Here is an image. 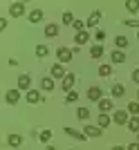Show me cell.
<instances>
[{
    "label": "cell",
    "mask_w": 139,
    "mask_h": 150,
    "mask_svg": "<svg viewBox=\"0 0 139 150\" xmlns=\"http://www.w3.org/2000/svg\"><path fill=\"white\" fill-rule=\"evenodd\" d=\"M63 25H74V16H72V11L63 13Z\"/></svg>",
    "instance_id": "31"
},
{
    "label": "cell",
    "mask_w": 139,
    "mask_h": 150,
    "mask_svg": "<svg viewBox=\"0 0 139 150\" xmlns=\"http://www.w3.org/2000/svg\"><path fill=\"white\" fill-rule=\"evenodd\" d=\"M43 9H34L32 13H29V23H40V20H43Z\"/></svg>",
    "instance_id": "20"
},
{
    "label": "cell",
    "mask_w": 139,
    "mask_h": 150,
    "mask_svg": "<svg viewBox=\"0 0 139 150\" xmlns=\"http://www.w3.org/2000/svg\"><path fill=\"white\" fill-rule=\"evenodd\" d=\"M47 54H50V47H47V45H36V56L38 58H45Z\"/></svg>",
    "instance_id": "27"
},
{
    "label": "cell",
    "mask_w": 139,
    "mask_h": 150,
    "mask_svg": "<svg viewBox=\"0 0 139 150\" xmlns=\"http://www.w3.org/2000/svg\"><path fill=\"white\" fill-rule=\"evenodd\" d=\"M137 101H139V92H137Z\"/></svg>",
    "instance_id": "40"
},
{
    "label": "cell",
    "mask_w": 139,
    "mask_h": 150,
    "mask_svg": "<svg viewBox=\"0 0 139 150\" xmlns=\"http://www.w3.org/2000/svg\"><path fill=\"white\" fill-rule=\"evenodd\" d=\"M76 119L88 121L90 119V110H88V108H79V110H76Z\"/></svg>",
    "instance_id": "25"
},
{
    "label": "cell",
    "mask_w": 139,
    "mask_h": 150,
    "mask_svg": "<svg viewBox=\"0 0 139 150\" xmlns=\"http://www.w3.org/2000/svg\"><path fill=\"white\" fill-rule=\"evenodd\" d=\"M23 13H25V2H11V7H9V16L18 18V16H23Z\"/></svg>",
    "instance_id": "3"
},
{
    "label": "cell",
    "mask_w": 139,
    "mask_h": 150,
    "mask_svg": "<svg viewBox=\"0 0 139 150\" xmlns=\"http://www.w3.org/2000/svg\"><path fill=\"white\" fill-rule=\"evenodd\" d=\"M110 61H112V63H123V61H126V54H123L121 50H114L112 54H110Z\"/></svg>",
    "instance_id": "17"
},
{
    "label": "cell",
    "mask_w": 139,
    "mask_h": 150,
    "mask_svg": "<svg viewBox=\"0 0 139 150\" xmlns=\"http://www.w3.org/2000/svg\"><path fill=\"white\" fill-rule=\"evenodd\" d=\"M99 110H101L103 114H108L110 110H112V99H101L99 101Z\"/></svg>",
    "instance_id": "15"
},
{
    "label": "cell",
    "mask_w": 139,
    "mask_h": 150,
    "mask_svg": "<svg viewBox=\"0 0 139 150\" xmlns=\"http://www.w3.org/2000/svg\"><path fill=\"white\" fill-rule=\"evenodd\" d=\"M83 134H85V137H101V128H99V125H85Z\"/></svg>",
    "instance_id": "10"
},
{
    "label": "cell",
    "mask_w": 139,
    "mask_h": 150,
    "mask_svg": "<svg viewBox=\"0 0 139 150\" xmlns=\"http://www.w3.org/2000/svg\"><path fill=\"white\" fill-rule=\"evenodd\" d=\"M126 150H139V141H137V144H130Z\"/></svg>",
    "instance_id": "37"
},
{
    "label": "cell",
    "mask_w": 139,
    "mask_h": 150,
    "mask_svg": "<svg viewBox=\"0 0 139 150\" xmlns=\"http://www.w3.org/2000/svg\"><path fill=\"white\" fill-rule=\"evenodd\" d=\"M27 103H32V105H36V103H43V96H40V92H38V90H29V92H27Z\"/></svg>",
    "instance_id": "5"
},
{
    "label": "cell",
    "mask_w": 139,
    "mask_h": 150,
    "mask_svg": "<svg viewBox=\"0 0 139 150\" xmlns=\"http://www.w3.org/2000/svg\"><path fill=\"white\" fill-rule=\"evenodd\" d=\"M47 150H56V148H54V146H47Z\"/></svg>",
    "instance_id": "39"
},
{
    "label": "cell",
    "mask_w": 139,
    "mask_h": 150,
    "mask_svg": "<svg viewBox=\"0 0 139 150\" xmlns=\"http://www.w3.org/2000/svg\"><path fill=\"white\" fill-rule=\"evenodd\" d=\"M126 9L130 13H137L139 11V0H126Z\"/></svg>",
    "instance_id": "23"
},
{
    "label": "cell",
    "mask_w": 139,
    "mask_h": 150,
    "mask_svg": "<svg viewBox=\"0 0 139 150\" xmlns=\"http://www.w3.org/2000/svg\"><path fill=\"white\" fill-rule=\"evenodd\" d=\"M126 94V88L121 85V83H114L112 85V96H123Z\"/></svg>",
    "instance_id": "28"
},
{
    "label": "cell",
    "mask_w": 139,
    "mask_h": 150,
    "mask_svg": "<svg viewBox=\"0 0 139 150\" xmlns=\"http://www.w3.org/2000/svg\"><path fill=\"white\" fill-rule=\"evenodd\" d=\"M79 101V94L72 90V92H67V96H65V103H76Z\"/></svg>",
    "instance_id": "32"
},
{
    "label": "cell",
    "mask_w": 139,
    "mask_h": 150,
    "mask_svg": "<svg viewBox=\"0 0 139 150\" xmlns=\"http://www.w3.org/2000/svg\"><path fill=\"white\" fill-rule=\"evenodd\" d=\"M90 56L92 58H101L103 56V45H92V47H90Z\"/></svg>",
    "instance_id": "19"
},
{
    "label": "cell",
    "mask_w": 139,
    "mask_h": 150,
    "mask_svg": "<svg viewBox=\"0 0 139 150\" xmlns=\"http://www.w3.org/2000/svg\"><path fill=\"white\" fill-rule=\"evenodd\" d=\"M63 132L67 134V137L76 139V141H83V139H85V134H83V132H79V130H74V128H63Z\"/></svg>",
    "instance_id": "11"
},
{
    "label": "cell",
    "mask_w": 139,
    "mask_h": 150,
    "mask_svg": "<svg viewBox=\"0 0 139 150\" xmlns=\"http://www.w3.org/2000/svg\"><path fill=\"white\" fill-rule=\"evenodd\" d=\"M40 88H43L45 92H52V90H54V79H52V76H45V79H40Z\"/></svg>",
    "instance_id": "13"
},
{
    "label": "cell",
    "mask_w": 139,
    "mask_h": 150,
    "mask_svg": "<svg viewBox=\"0 0 139 150\" xmlns=\"http://www.w3.org/2000/svg\"><path fill=\"white\" fill-rule=\"evenodd\" d=\"M112 150H126V148H123V146H114Z\"/></svg>",
    "instance_id": "38"
},
{
    "label": "cell",
    "mask_w": 139,
    "mask_h": 150,
    "mask_svg": "<svg viewBox=\"0 0 139 150\" xmlns=\"http://www.w3.org/2000/svg\"><path fill=\"white\" fill-rule=\"evenodd\" d=\"M45 36H47V38H54V36H58V25L50 23V25L45 27Z\"/></svg>",
    "instance_id": "16"
},
{
    "label": "cell",
    "mask_w": 139,
    "mask_h": 150,
    "mask_svg": "<svg viewBox=\"0 0 139 150\" xmlns=\"http://www.w3.org/2000/svg\"><path fill=\"white\" fill-rule=\"evenodd\" d=\"M123 25H126V27H137V29H139V20H126Z\"/></svg>",
    "instance_id": "34"
},
{
    "label": "cell",
    "mask_w": 139,
    "mask_h": 150,
    "mask_svg": "<svg viewBox=\"0 0 139 150\" xmlns=\"http://www.w3.org/2000/svg\"><path fill=\"white\" fill-rule=\"evenodd\" d=\"M128 114H133V117H139V101H133V103H128Z\"/></svg>",
    "instance_id": "24"
},
{
    "label": "cell",
    "mask_w": 139,
    "mask_h": 150,
    "mask_svg": "<svg viewBox=\"0 0 139 150\" xmlns=\"http://www.w3.org/2000/svg\"><path fill=\"white\" fill-rule=\"evenodd\" d=\"M52 79H65V69H63V65L61 63H56V65H52Z\"/></svg>",
    "instance_id": "9"
},
{
    "label": "cell",
    "mask_w": 139,
    "mask_h": 150,
    "mask_svg": "<svg viewBox=\"0 0 139 150\" xmlns=\"http://www.w3.org/2000/svg\"><path fill=\"white\" fill-rule=\"evenodd\" d=\"M5 99H7V103H9V105H16V103H18V99H20V90H9V92L5 94Z\"/></svg>",
    "instance_id": "7"
},
{
    "label": "cell",
    "mask_w": 139,
    "mask_h": 150,
    "mask_svg": "<svg viewBox=\"0 0 139 150\" xmlns=\"http://www.w3.org/2000/svg\"><path fill=\"white\" fill-rule=\"evenodd\" d=\"M88 40H90V34H88L85 29H83V31H79V34L74 36V43H76V45H85Z\"/></svg>",
    "instance_id": "14"
},
{
    "label": "cell",
    "mask_w": 139,
    "mask_h": 150,
    "mask_svg": "<svg viewBox=\"0 0 139 150\" xmlns=\"http://www.w3.org/2000/svg\"><path fill=\"white\" fill-rule=\"evenodd\" d=\"M114 45H117V50H126L128 47V38L126 36H117L114 38Z\"/></svg>",
    "instance_id": "26"
},
{
    "label": "cell",
    "mask_w": 139,
    "mask_h": 150,
    "mask_svg": "<svg viewBox=\"0 0 139 150\" xmlns=\"http://www.w3.org/2000/svg\"><path fill=\"white\" fill-rule=\"evenodd\" d=\"M128 130L139 134V117H130V121H128Z\"/></svg>",
    "instance_id": "21"
},
{
    "label": "cell",
    "mask_w": 139,
    "mask_h": 150,
    "mask_svg": "<svg viewBox=\"0 0 139 150\" xmlns=\"http://www.w3.org/2000/svg\"><path fill=\"white\" fill-rule=\"evenodd\" d=\"M88 99L90 101H99L103 99V92H101V88H96V85H92V88H88Z\"/></svg>",
    "instance_id": "4"
},
{
    "label": "cell",
    "mask_w": 139,
    "mask_h": 150,
    "mask_svg": "<svg viewBox=\"0 0 139 150\" xmlns=\"http://www.w3.org/2000/svg\"><path fill=\"white\" fill-rule=\"evenodd\" d=\"M72 27H74V31L79 34V31H83V27H85V25H83L81 20H74V25H72Z\"/></svg>",
    "instance_id": "33"
},
{
    "label": "cell",
    "mask_w": 139,
    "mask_h": 150,
    "mask_svg": "<svg viewBox=\"0 0 139 150\" xmlns=\"http://www.w3.org/2000/svg\"><path fill=\"white\" fill-rule=\"evenodd\" d=\"M7 144H9V146H13V148H18V146L23 144V137H20V134H9Z\"/></svg>",
    "instance_id": "22"
},
{
    "label": "cell",
    "mask_w": 139,
    "mask_h": 150,
    "mask_svg": "<svg viewBox=\"0 0 139 150\" xmlns=\"http://www.w3.org/2000/svg\"><path fill=\"white\" fill-rule=\"evenodd\" d=\"M133 81L139 85V69H135V72H133Z\"/></svg>",
    "instance_id": "35"
},
{
    "label": "cell",
    "mask_w": 139,
    "mask_h": 150,
    "mask_svg": "<svg viewBox=\"0 0 139 150\" xmlns=\"http://www.w3.org/2000/svg\"><path fill=\"white\" fill-rule=\"evenodd\" d=\"M72 54H74V52L70 50V47H58V50H56V56H58L61 63H70V61H72Z\"/></svg>",
    "instance_id": "2"
},
{
    "label": "cell",
    "mask_w": 139,
    "mask_h": 150,
    "mask_svg": "<svg viewBox=\"0 0 139 150\" xmlns=\"http://www.w3.org/2000/svg\"><path fill=\"white\" fill-rule=\"evenodd\" d=\"M110 74H112V65L103 63L101 67H99V76H110Z\"/></svg>",
    "instance_id": "29"
},
{
    "label": "cell",
    "mask_w": 139,
    "mask_h": 150,
    "mask_svg": "<svg viewBox=\"0 0 139 150\" xmlns=\"http://www.w3.org/2000/svg\"><path fill=\"white\" fill-rule=\"evenodd\" d=\"M112 123V119H110V117H108V114H99V119H96V125H99V128H108V125Z\"/></svg>",
    "instance_id": "18"
},
{
    "label": "cell",
    "mask_w": 139,
    "mask_h": 150,
    "mask_svg": "<svg viewBox=\"0 0 139 150\" xmlns=\"http://www.w3.org/2000/svg\"><path fill=\"white\" fill-rule=\"evenodd\" d=\"M112 121L117 125H128V121H130L128 119V110H117V112L112 114Z\"/></svg>",
    "instance_id": "1"
},
{
    "label": "cell",
    "mask_w": 139,
    "mask_h": 150,
    "mask_svg": "<svg viewBox=\"0 0 139 150\" xmlns=\"http://www.w3.org/2000/svg\"><path fill=\"white\" fill-rule=\"evenodd\" d=\"M99 20H101V11H99V9H94V11L90 13V18H88V23H85V27H94Z\"/></svg>",
    "instance_id": "12"
},
{
    "label": "cell",
    "mask_w": 139,
    "mask_h": 150,
    "mask_svg": "<svg viewBox=\"0 0 139 150\" xmlns=\"http://www.w3.org/2000/svg\"><path fill=\"white\" fill-rule=\"evenodd\" d=\"M103 38H106V31L99 29V31H96V40H103Z\"/></svg>",
    "instance_id": "36"
},
{
    "label": "cell",
    "mask_w": 139,
    "mask_h": 150,
    "mask_svg": "<svg viewBox=\"0 0 139 150\" xmlns=\"http://www.w3.org/2000/svg\"><path fill=\"white\" fill-rule=\"evenodd\" d=\"M29 85H32V76L29 74H20L18 76V90H27V92H29Z\"/></svg>",
    "instance_id": "6"
},
{
    "label": "cell",
    "mask_w": 139,
    "mask_h": 150,
    "mask_svg": "<svg viewBox=\"0 0 139 150\" xmlns=\"http://www.w3.org/2000/svg\"><path fill=\"white\" fill-rule=\"evenodd\" d=\"M70 150H72V148H70Z\"/></svg>",
    "instance_id": "42"
},
{
    "label": "cell",
    "mask_w": 139,
    "mask_h": 150,
    "mask_svg": "<svg viewBox=\"0 0 139 150\" xmlns=\"http://www.w3.org/2000/svg\"><path fill=\"white\" fill-rule=\"evenodd\" d=\"M74 83H76V76H74V74H65V79H63V90H65V92H72Z\"/></svg>",
    "instance_id": "8"
},
{
    "label": "cell",
    "mask_w": 139,
    "mask_h": 150,
    "mask_svg": "<svg viewBox=\"0 0 139 150\" xmlns=\"http://www.w3.org/2000/svg\"><path fill=\"white\" fill-rule=\"evenodd\" d=\"M38 139H40L43 144H47V141L52 139V130H40V132H38Z\"/></svg>",
    "instance_id": "30"
},
{
    "label": "cell",
    "mask_w": 139,
    "mask_h": 150,
    "mask_svg": "<svg viewBox=\"0 0 139 150\" xmlns=\"http://www.w3.org/2000/svg\"><path fill=\"white\" fill-rule=\"evenodd\" d=\"M137 139H139V134H137Z\"/></svg>",
    "instance_id": "41"
}]
</instances>
